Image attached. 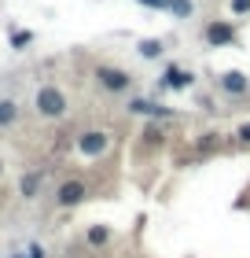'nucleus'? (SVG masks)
Listing matches in <instances>:
<instances>
[{
    "instance_id": "2eb2a0df",
    "label": "nucleus",
    "mask_w": 250,
    "mask_h": 258,
    "mask_svg": "<svg viewBox=\"0 0 250 258\" xmlns=\"http://www.w3.org/2000/svg\"><path fill=\"white\" fill-rule=\"evenodd\" d=\"M192 8H195L192 0H170V11H173V15H181V19L192 15Z\"/></svg>"
},
{
    "instance_id": "20e7f679",
    "label": "nucleus",
    "mask_w": 250,
    "mask_h": 258,
    "mask_svg": "<svg viewBox=\"0 0 250 258\" xmlns=\"http://www.w3.org/2000/svg\"><path fill=\"white\" fill-rule=\"evenodd\" d=\"M206 41L213 44V48H224V44H235V26L232 22H210L206 26Z\"/></svg>"
},
{
    "instance_id": "7ed1b4c3",
    "label": "nucleus",
    "mask_w": 250,
    "mask_h": 258,
    "mask_svg": "<svg viewBox=\"0 0 250 258\" xmlns=\"http://www.w3.org/2000/svg\"><path fill=\"white\" fill-rule=\"evenodd\" d=\"M107 133H96V129H89V133H81L77 137V148H81V155H89V159H96V155H103L107 151Z\"/></svg>"
},
{
    "instance_id": "1a4fd4ad",
    "label": "nucleus",
    "mask_w": 250,
    "mask_h": 258,
    "mask_svg": "<svg viewBox=\"0 0 250 258\" xmlns=\"http://www.w3.org/2000/svg\"><path fill=\"white\" fill-rule=\"evenodd\" d=\"M41 181H44V173H37V170L26 173V177H22V184H19L22 199H33V196H37V192H41Z\"/></svg>"
},
{
    "instance_id": "f03ea898",
    "label": "nucleus",
    "mask_w": 250,
    "mask_h": 258,
    "mask_svg": "<svg viewBox=\"0 0 250 258\" xmlns=\"http://www.w3.org/2000/svg\"><path fill=\"white\" fill-rule=\"evenodd\" d=\"M96 81L107 92H129V85H133V78L118 67H96Z\"/></svg>"
},
{
    "instance_id": "ddd939ff",
    "label": "nucleus",
    "mask_w": 250,
    "mask_h": 258,
    "mask_svg": "<svg viewBox=\"0 0 250 258\" xmlns=\"http://www.w3.org/2000/svg\"><path fill=\"white\" fill-rule=\"evenodd\" d=\"M140 137H144V144H147V148L162 144V129H158V125H147V129H144V133H140Z\"/></svg>"
},
{
    "instance_id": "39448f33",
    "label": "nucleus",
    "mask_w": 250,
    "mask_h": 258,
    "mask_svg": "<svg viewBox=\"0 0 250 258\" xmlns=\"http://www.w3.org/2000/svg\"><path fill=\"white\" fill-rule=\"evenodd\" d=\"M85 192H89L85 181L74 177V181H63V184H59V196H55V199H59V207H74V203H81V199H85Z\"/></svg>"
},
{
    "instance_id": "f3484780",
    "label": "nucleus",
    "mask_w": 250,
    "mask_h": 258,
    "mask_svg": "<svg viewBox=\"0 0 250 258\" xmlns=\"http://www.w3.org/2000/svg\"><path fill=\"white\" fill-rule=\"evenodd\" d=\"M26 254H30V258H48V251H44L41 243H30V251H26Z\"/></svg>"
},
{
    "instance_id": "0eeeda50",
    "label": "nucleus",
    "mask_w": 250,
    "mask_h": 258,
    "mask_svg": "<svg viewBox=\"0 0 250 258\" xmlns=\"http://www.w3.org/2000/svg\"><path fill=\"white\" fill-rule=\"evenodd\" d=\"M129 111L136 114H151V118H173V107H162V103H151V100H133Z\"/></svg>"
},
{
    "instance_id": "423d86ee",
    "label": "nucleus",
    "mask_w": 250,
    "mask_h": 258,
    "mask_svg": "<svg viewBox=\"0 0 250 258\" xmlns=\"http://www.w3.org/2000/svg\"><path fill=\"white\" fill-rule=\"evenodd\" d=\"M221 89L232 92V96H243V92L250 89V78L243 74V70H228V74H221Z\"/></svg>"
},
{
    "instance_id": "6ab92c4d",
    "label": "nucleus",
    "mask_w": 250,
    "mask_h": 258,
    "mask_svg": "<svg viewBox=\"0 0 250 258\" xmlns=\"http://www.w3.org/2000/svg\"><path fill=\"white\" fill-rule=\"evenodd\" d=\"M235 137H239L243 144H250V122H246V125H239V133H235Z\"/></svg>"
},
{
    "instance_id": "aec40b11",
    "label": "nucleus",
    "mask_w": 250,
    "mask_h": 258,
    "mask_svg": "<svg viewBox=\"0 0 250 258\" xmlns=\"http://www.w3.org/2000/svg\"><path fill=\"white\" fill-rule=\"evenodd\" d=\"M11 258H30V254H11Z\"/></svg>"
},
{
    "instance_id": "f8f14e48",
    "label": "nucleus",
    "mask_w": 250,
    "mask_h": 258,
    "mask_svg": "<svg viewBox=\"0 0 250 258\" xmlns=\"http://www.w3.org/2000/svg\"><path fill=\"white\" fill-rule=\"evenodd\" d=\"M107 240H111V229H107V225H96V229H89V243H92V247H103Z\"/></svg>"
},
{
    "instance_id": "a211bd4d",
    "label": "nucleus",
    "mask_w": 250,
    "mask_h": 258,
    "mask_svg": "<svg viewBox=\"0 0 250 258\" xmlns=\"http://www.w3.org/2000/svg\"><path fill=\"white\" fill-rule=\"evenodd\" d=\"M136 4H144V8H158V11H162V8H170V0H136Z\"/></svg>"
},
{
    "instance_id": "9d476101",
    "label": "nucleus",
    "mask_w": 250,
    "mask_h": 258,
    "mask_svg": "<svg viewBox=\"0 0 250 258\" xmlns=\"http://www.w3.org/2000/svg\"><path fill=\"white\" fill-rule=\"evenodd\" d=\"M15 122H19V103L15 100H0V129H8Z\"/></svg>"
},
{
    "instance_id": "6e6552de",
    "label": "nucleus",
    "mask_w": 250,
    "mask_h": 258,
    "mask_svg": "<svg viewBox=\"0 0 250 258\" xmlns=\"http://www.w3.org/2000/svg\"><path fill=\"white\" fill-rule=\"evenodd\" d=\"M188 85H192V74L181 70V67H170V70H165V78L158 81V89H188Z\"/></svg>"
},
{
    "instance_id": "9b49d317",
    "label": "nucleus",
    "mask_w": 250,
    "mask_h": 258,
    "mask_svg": "<svg viewBox=\"0 0 250 258\" xmlns=\"http://www.w3.org/2000/svg\"><path fill=\"white\" fill-rule=\"evenodd\" d=\"M140 55H144V59H158L162 55V41H154V37L140 41Z\"/></svg>"
},
{
    "instance_id": "4468645a",
    "label": "nucleus",
    "mask_w": 250,
    "mask_h": 258,
    "mask_svg": "<svg viewBox=\"0 0 250 258\" xmlns=\"http://www.w3.org/2000/svg\"><path fill=\"white\" fill-rule=\"evenodd\" d=\"M30 41H33L30 30H15V33H11V48H26Z\"/></svg>"
},
{
    "instance_id": "f257e3e1",
    "label": "nucleus",
    "mask_w": 250,
    "mask_h": 258,
    "mask_svg": "<svg viewBox=\"0 0 250 258\" xmlns=\"http://www.w3.org/2000/svg\"><path fill=\"white\" fill-rule=\"evenodd\" d=\"M33 103H37V114H44V118H63L66 114V92L59 85H41Z\"/></svg>"
},
{
    "instance_id": "dca6fc26",
    "label": "nucleus",
    "mask_w": 250,
    "mask_h": 258,
    "mask_svg": "<svg viewBox=\"0 0 250 258\" xmlns=\"http://www.w3.org/2000/svg\"><path fill=\"white\" fill-rule=\"evenodd\" d=\"M232 11H235V15H246V11H250V0H232Z\"/></svg>"
}]
</instances>
